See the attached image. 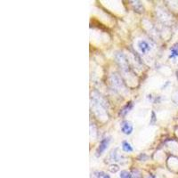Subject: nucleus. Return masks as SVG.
I'll return each mask as SVG.
<instances>
[{"label":"nucleus","instance_id":"20e7f679","mask_svg":"<svg viewBox=\"0 0 178 178\" xmlns=\"http://www.w3.org/2000/svg\"><path fill=\"white\" fill-rule=\"evenodd\" d=\"M121 146H122V150H123L124 152H132L134 151L132 145H131L130 143L127 142V141H123Z\"/></svg>","mask_w":178,"mask_h":178},{"label":"nucleus","instance_id":"1a4fd4ad","mask_svg":"<svg viewBox=\"0 0 178 178\" xmlns=\"http://www.w3.org/2000/svg\"><path fill=\"white\" fill-rule=\"evenodd\" d=\"M97 178H110V176L109 175H107L105 173H103V172H100V173H98V175H97Z\"/></svg>","mask_w":178,"mask_h":178},{"label":"nucleus","instance_id":"0eeeda50","mask_svg":"<svg viewBox=\"0 0 178 178\" xmlns=\"http://www.w3.org/2000/svg\"><path fill=\"white\" fill-rule=\"evenodd\" d=\"M119 176H120V178H131V174L127 170H123L120 172Z\"/></svg>","mask_w":178,"mask_h":178},{"label":"nucleus","instance_id":"9b49d317","mask_svg":"<svg viewBox=\"0 0 178 178\" xmlns=\"http://www.w3.org/2000/svg\"><path fill=\"white\" fill-rule=\"evenodd\" d=\"M176 78H177V79H178V71H176Z\"/></svg>","mask_w":178,"mask_h":178},{"label":"nucleus","instance_id":"6e6552de","mask_svg":"<svg viewBox=\"0 0 178 178\" xmlns=\"http://www.w3.org/2000/svg\"><path fill=\"white\" fill-rule=\"evenodd\" d=\"M110 171L111 172V173H117L118 171L119 170V166L118 165H116V164H112V165H110Z\"/></svg>","mask_w":178,"mask_h":178},{"label":"nucleus","instance_id":"7ed1b4c3","mask_svg":"<svg viewBox=\"0 0 178 178\" xmlns=\"http://www.w3.org/2000/svg\"><path fill=\"white\" fill-rule=\"evenodd\" d=\"M120 128L123 134H127V135H129L132 134V132L134 130V127H133V124L131 123L130 121H127V120H125L121 123L120 125Z\"/></svg>","mask_w":178,"mask_h":178},{"label":"nucleus","instance_id":"423d86ee","mask_svg":"<svg viewBox=\"0 0 178 178\" xmlns=\"http://www.w3.org/2000/svg\"><path fill=\"white\" fill-rule=\"evenodd\" d=\"M178 57V47H175L171 49V53H170V55H169V58L170 59H174V58H176Z\"/></svg>","mask_w":178,"mask_h":178},{"label":"nucleus","instance_id":"f257e3e1","mask_svg":"<svg viewBox=\"0 0 178 178\" xmlns=\"http://www.w3.org/2000/svg\"><path fill=\"white\" fill-rule=\"evenodd\" d=\"M110 137H105L101 141L98 148L96 149V152H95V156L96 157L102 156V154L107 150V148L110 144Z\"/></svg>","mask_w":178,"mask_h":178},{"label":"nucleus","instance_id":"f03ea898","mask_svg":"<svg viewBox=\"0 0 178 178\" xmlns=\"http://www.w3.org/2000/svg\"><path fill=\"white\" fill-rule=\"evenodd\" d=\"M137 47L140 50V52L142 54H146L147 53H149L152 50V47L150 45V43L144 39H140L137 41Z\"/></svg>","mask_w":178,"mask_h":178},{"label":"nucleus","instance_id":"9d476101","mask_svg":"<svg viewBox=\"0 0 178 178\" xmlns=\"http://www.w3.org/2000/svg\"><path fill=\"white\" fill-rule=\"evenodd\" d=\"M152 124H154L155 120H156V119H155V113L154 112H152Z\"/></svg>","mask_w":178,"mask_h":178},{"label":"nucleus","instance_id":"39448f33","mask_svg":"<svg viewBox=\"0 0 178 178\" xmlns=\"http://www.w3.org/2000/svg\"><path fill=\"white\" fill-rule=\"evenodd\" d=\"M132 108H133V103H132L131 102L130 103H127V104L120 110L119 115H120V116H125V115H127V113H128V112L130 111V110Z\"/></svg>","mask_w":178,"mask_h":178}]
</instances>
